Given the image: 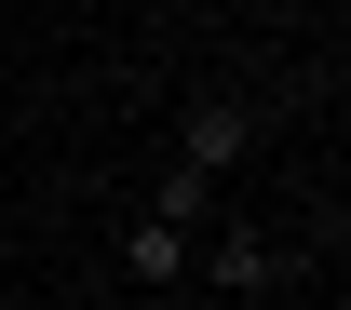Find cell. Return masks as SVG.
<instances>
[{
  "mask_svg": "<svg viewBox=\"0 0 351 310\" xmlns=\"http://www.w3.org/2000/svg\"><path fill=\"white\" fill-rule=\"evenodd\" d=\"M176 162H189V176H230V162H257V108H243V94H189V122H176Z\"/></svg>",
  "mask_w": 351,
  "mask_h": 310,
  "instance_id": "obj_1",
  "label": "cell"
},
{
  "mask_svg": "<svg viewBox=\"0 0 351 310\" xmlns=\"http://www.w3.org/2000/svg\"><path fill=\"white\" fill-rule=\"evenodd\" d=\"M189 270H203L217 297H270V283H298V243H270V229H230V243H189Z\"/></svg>",
  "mask_w": 351,
  "mask_h": 310,
  "instance_id": "obj_2",
  "label": "cell"
},
{
  "mask_svg": "<svg viewBox=\"0 0 351 310\" xmlns=\"http://www.w3.org/2000/svg\"><path fill=\"white\" fill-rule=\"evenodd\" d=\"M189 243H203V229L135 216V229H122V283H135V297H176V283H189Z\"/></svg>",
  "mask_w": 351,
  "mask_h": 310,
  "instance_id": "obj_3",
  "label": "cell"
},
{
  "mask_svg": "<svg viewBox=\"0 0 351 310\" xmlns=\"http://www.w3.org/2000/svg\"><path fill=\"white\" fill-rule=\"evenodd\" d=\"M203 203H217V176H189V162H162V189H149V216H176V229H203Z\"/></svg>",
  "mask_w": 351,
  "mask_h": 310,
  "instance_id": "obj_4",
  "label": "cell"
},
{
  "mask_svg": "<svg viewBox=\"0 0 351 310\" xmlns=\"http://www.w3.org/2000/svg\"><path fill=\"white\" fill-rule=\"evenodd\" d=\"M82 310H135V283H122V297H82Z\"/></svg>",
  "mask_w": 351,
  "mask_h": 310,
  "instance_id": "obj_5",
  "label": "cell"
}]
</instances>
